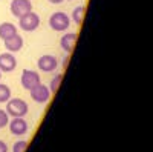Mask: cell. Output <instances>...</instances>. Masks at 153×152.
Wrapping results in <instances>:
<instances>
[{
	"mask_svg": "<svg viewBox=\"0 0 153 152\" xmlns=\"http://www.w3.org/2000/svg\"><path fill=\"white\" fill-rule=\"evenodd\" d=\"M6 114L9 117H25L28 114V103L22 98H9L6 101Z\"/></svg>",
	"mask_w": 153,
	"mask_h": 152,
	"instance_id": "1",
	"label": "cell"
},
{
	"mask_svg": "<svg viewBox=\"0 0 153 152\" xmlns=\"http://www.w3.org/2000/svg\"><path fill=\"white\" fill-rule=\"evenodd\" d=\"M69 25H71V19L66 12H63V11H57L49 17V26L52 31H58V32L66 31L69 28Z\"/></svg>",
	"mask_w": 153,
	"mask_h": 152,
	"instance_id": "2",
	"label": "cell"
},
{
	"mask_svg": "<svg viewBox=\"0 0 153 152\" xmlns=\"http://www.w3.org/2000/svg\"><path fill=\"white\" fill-rule=\"evenodd\" d=\"M38 25H40V17L38 14H35L34 11L28 12V14H25L19 19V26L20 29L26 31V32H32L38 28Z\"/></svg>",
	"mask_w": 153,
	"mask_h": 152,
	"instance_id": "3",
	"label": "cell"
},
{
	"mask_svg": "<svg viewBox=\"0 0 153 152\" xmlns=\"http://www.w3.org/2000/svg\"><path fill=\"white\" fill-rule=\"evenodd\" d=\"M31 94V98L35 101V103H40V105H45L49 101L51 98V91H49V88L43 83H38L37 86H34L32 89L29 91Z\"/></svg>",
	"mask_w": 153,
	"mask_h": 152,
	"instance_id": "4",
	"label": "cell"
},
{
	"mask_svg": "<svg viewBox=\"0 0 153 152\" xmlns=\"http://www.w3.org/2000/svg\"><path fill=\"white\" fill-rule=\"evenodd\" d=\"M20 82H22V86H23L26 91H31L34 86H37L38 83H42L38 72H37V71H32V69H23V71H22Z\"/></svg>",
	"mask_w": 153,
	"mask_h": 152,
	"instance_id": "5",
	"label": "cell"
},
{
	"mask_svg": "<svg viewBox=\"0 0 153 152\" xmlns=\"http://www.w3.org/2000/svg\"><path fill=\"white\" fill-rule=\"evenodd\" d=\"M32 11V3L31 0H12L11 2V14L20 19L22 16L28 14Z\"/></svg>",
	"mask_w": 153,
	"mask_h": 152,
	"instance_id": "6",
	"label": "cell"
},
{
	"mask_svg": "<svg viewBox=\"0 0 153 152\" xmlns=\"http://www.w3.org/2000/svg\"><path fill=\"white\" fill-rule=\"evenodd\" d=\"M37 66L43 72H54L58 66V60L52 54H45L37 60Z\"/></svg>",
	"mask_w": 153,
	"mask_h": 152,
	"instance_id": "7",
	"label": "cell"
},
{
	"mask_svg": "<svg viewBox=\"0 0 153 152\" xmlns=\"http://www.w3.org/2000/svg\"><path fill=\"white\" fill-rule=\"evenodd\" d=\"M8 126H9V131L12 135L20 137L28 132V123L23 117H12V120L8 123Z\"/></svg>",
	"mask_w": 153,
	"mask_h": 152,
	"instance_id": "8",
	"label": "cell"
},
{
	"mask_svg": "<svg viewBox=\"0 0 153 152\" xmlns=\"http://www.w3.org/2000/svg\"><path fill=\"white\" fill-rule=\"evenodd\" d=\"M17 66V58L12 52L0 54V72H12Z\"/></svg>",
	"mask_w": 153,
	"mask_h": 152,
	"instance_id": "9",
	"label": "cell"
},
{
	"mask_svg": "<svg viewBox=\"0 0 153 152\" xmlns=\"http://www.w3.org/2000/svg\"><path fill=\"white\" fill-rule=\"evenodd\" d=\"M75 43H76V34L75 32H68L61 37L60 40V46L61 49L65 51L66 54H71L72 51L75 49Z\"/></svg>",
	"mask_w": 153,
	"mask_h": 152,
	"instance_id": "10",
	"label": "cell"
},
{
	"mask_svg": "<svg viewBox=\"0 0 153 152\" xmlns=\"http://www.w3.org/2000/svg\"><path fill=\"white\" fill-rule=\"evenodd\" d=\"M16 34H17V26L14 23H11V22L0 23V39H2L3 42L11 39V37H14Z\"/></svg>",
	"mask_w": 153,
	"mask_h": 152,
	"instance_id": "11",
	"label": "cell"
},
{
	"mask_svg": "<svg viewBox=\"0 0 153 152\" xmlns=\"http://www.w3.org/2000/svg\"><path fill=\"white\" fill-rule=\"evenodd\" d=\"M5 48L8 52H19V51L23 48V39L22 35L16 34L14 37H11V39L5 40Z\"/></svg>",
	"mask_w": 153,
	"mask_h": 152,
	"instance_id": "12",
	"label": "cell"
},
{
	"mask_svg": "<svg viewBox=\"0 0 153 152\" xmlns=\"http://www.w3.org/2000/svg\"><path fill=\"white\" fill-rule=\"evenodd\" d=\"M84 14H86V6H83V5L76 6V8L72 11V20H74L76 25H81L83 20H84Z\"/></svg>",
	"mask_w": 153,
	"mask_h": 152,
	"instance_id": "13",
	"label": "cell"
},
{
	"mask_svg": "<svg viewBox=\"0 0 153 152\" xmlns=\"http://www.w3.org/2000/svg\"><path fill=\"white\" fill-rule=\"evenodd\" d=\"M61 80H63V74H55L54 77H52V80H51V83H49V91H51V94H55L57 91H58V88H60V85H61Z\"/></svg>",
	"mask_w": 153,
	"mask_h": 152,
	"instance_id": "14",
	"label": "cell"
},
{
	"mask_svg": "<svg viewBox=\"0 0 153 152\" xmlns=\"http://www.w3.org/2000/svg\"><path fill=\"white\" fill-rule=\"evenodd\" d=\"M9 98H11V89H9V86L0 83V103H6Z\"/></svg>",
	"mask_w": 153,
	"mask_h": 152,
	"instance_id": "15",
	"label": "cell"
},
{
	"mask_svg": "<svg viewBox=\"0 0 153 152\" xmlns=\"http://www.w3.org/2000/svg\"><path fill=\"white\" fill-rule=\"evenodd\" d=\"M26 149H28V142H25V140H19L12 146V152H25Z\"/></svg>",
	"mask_w": 153,
	"mask_h": 152,
	"instance_id": "16",
	"label": "cell"
},
{
	"mask_svg": "<svg viewBox=\"0 0 153 152\" xmlns=\"http://www.w3.org/2000/svg\"><path fill=\"white\" fill-rule=\"evenodd\" d=\"M9 123V115L6 114V111L3 109H0V129L5 128V126Z\"/></svg>",
	"mask_w": 153,
	"mask_h": 152,
	"instance_id": "17",
	"label": "cell"
},
{
	"mask_svg": "<svg viewBox=\"0 0 153 152\" xmlns=\"http://www.w3.org/2000/svg\"><path fill=\"white\" fill-rule=\"evenodd\" d=\"M0 152H8V146L3 140H0Z\"/></svg>",
	"mask_w": 153,
	"mask_h": 152,
	"instance_id": "18",
	"label": "cell"
},
{
	"mask_svg": "<svg viewBox=\"0 0 153 152\" xmlns=\"http://www.w3.org/2000/svg\"><path fill=\"white\" fill-rule=\"evenodd\" d=\"M68 65H69V54L65 55V58H63V63H61L63 68H68Z\"/></svg>",
	"mask_w": 153,
	"mask_h": 152,
	"instance_id": "19",
	"label": "cell"
},
{
	"mask_svg": "<svg viewBox=\"0 0 153 152\" xmlns=\"http://www.w3.org/2000/svg\"><path fill=\"white\" fill-rule=\"evenodd\" d=\"M48 2H51L52 5H58V3H61L63 0H48Z\"/></svg>",
	"mask_w": 153,
	"mask_h": 152,
	"instance_id": "20",
	"label": "cell"
},
{
	"mask_svg": "<svg viewBox=\"0 0 153 152\" xmlns=\"http://www.w3.org/2000/svg\"><path fill=\"white\" fill-rule=\"evenodd\" d=\"M0 79H2V72H0Z\"/></svg>",
	"mask_w": 153,
	"mask_h": 152,
	"instance_id": "21",
	"label": "cell"
}]
</instances>
